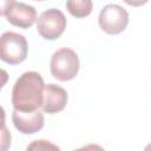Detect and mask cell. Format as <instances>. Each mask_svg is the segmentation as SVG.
Wrapping results in <instances>:
<instances>
[{
    "label": "cell",
    "mask_w": 151,
    "mask_h": 151,
    "mask_svg": "<svg viewBox=\"0 0 151 151\" xmlns=\"http://www.w3.org/2000/svg\"><path fill=\"white\" fill-rule=\"evenodd\" d=\"M66 8L72 17L81 19L91 14L93 4L92 0H67Z\"/></svg>",
    "instance_id": "cell-9"
},
{
    "label": "cell",
    "mask_w": 151,
    "mask_h": 151,
    "mask_svg": "<svg viewBox=\"0 0 151 151\" xmlns=\"http://www.w3.org/2000/svg\"><path fill=\"white\" fill-rule=\"evenodd\" d=\"M50 68L53 78L60 81H68L76 78L79 71L78 54L67 47L57 50L51 57Z\"/></svg>",
    "instance_id": "cell-2"
},
{
    "label": "cell",
    "mask_w": 151,
    "mask_h": 151,
    "mask_svg": "<svg viewBox=\"0 0 151 151\" xmlns=\"http://www.w3.org/2000/svg\"><path fill=\"white\" fill-rule=\"evenodd\" d=\"M149 0H124V2H126L129 6H132V7H139V6H143Z\"/></svg>",
    "instance_id": "cell-12"
},
{
    "label": "cell",
    "mask_w": 151,
    "mask_h": 151,
    "mask_svg": "<svg viewBox=\"0 0 151 151\" xmlns=\"http://www.w3.org/2000/svg\"><path fill=\"white\" fill-rule=\"evenodd\" d=\"M35 1H44V0H35Z\"/></svg>",
    "instance_id": "cell-13"
},
{
    "label": "cell",
    "mask_w": 151,
    "mask_h": 151,
    "mask_svg": "<svg viewBox=\"0 0 151 151\" xmlns=\"http://www.w3.org/2000/svg\"><path fill=\"white\" fill-rule=\"evenodd\" d=\"M66 18L60 9L50 8L44 11L37 20V29L41 38L46 40L58 39L66 28Z\"/></svg>",
    "instance_id": "cell-4"
},
{
    "label": "cell",
    "mask_w": 151,
    "mask_h": 151,
    "mask_svg": "<svg viewBox=\"0 0 151 151\" xmlns=\"http://www.w3.org/2000/svg\"><path fill=\"white\" fill-rule=\"evenodd\" d=\"M15 2V0H1V8H0V13L1 15L5 14V12Z\"/></svg>",
    "instance_id": "cell-11"
},
{
    "label": "cell",
    "mask_w": 151,
    "mask_h": 151,
    "mask_svg": "<svg viewBox=\"0 0 151 151\" xmlns=\"http://www.w3.org/2000/svg\"><path fill=\"white\" fill-rule=\"evenodd\" d=\"M12 122L14 127L24 134H33L44 127V113L39 110L32 112H21L13 110Z\"/></svg>",
    "instance_id": "cell-7"
},
{
    "label": "cell",
    "mask_w": 151,
    "mask_h": 151,
    "mask_svg": "<svg viewBox=\"0 0 151 151\" xmlns=\"http://www.w3.org/2000/svg\"><path fill=\"white\" fill-rule=\"evenodd\" d=\"M48 149L59 150V147L57 145H54L47 140H35L31 145L27 146V150H48Z\"/></svg>",
    "instance_id": "cell-10"
},
{
    "label": "cell",
    "mask_w": 151,
    "mask_h": 151,
    "mask_svg": "<svg viewBox=\"0 0 151 151\" xmlns=\"http://www.w3.org/2000/svg\"><path fill=\"white\" fill-rule=\"evenodd\" d=\"M99 26L107 34L122 33L129 24V13L119 5L109 4L104 6L99 13Z\"/></svg>",
    "instance_id": "cell-5"
},
{
    "label": "cell",
    "mask_w": 151,
    "mask_h": 151,
    "mask_svg": "<svg viewBox=\"0 0 151 151\" xmlns=\"http://www.w3.org/2000/svg\"><path fill=\"white\" fill-rule=\"evenodd\" d=\"M28 52L27 40L24 35L15 32H5L0 38V58L9 65L22 63Z\"/></svg>",
    "instance_id": "cell-3"
},
{
    "label": "cell",
    "mask_w": 151,
    "mask_h": 151,
    "mask_svg": "<svg viewBox=\"0 0 151 151\" xmlns=\"http://www.w3.org/2000/svg\"><path fill=\"white\" fill-rule=\"evenodd\" d=\"M7 21L19 28H29L38 19L37 11L33 6L24 2H14L4 14Z\"/></svg>",
    "instance_id": "cell-6"
},
{
    "label": "cell",
    "mask_w": 151,
    "mask_h": 151,
    "mask_svg": "<svg viewBox=\"0 0 151 151\" xmlns=\"http://www.w3.org/2000/svg\"><path fill=\"white\" fill-rule=\"evenodd\" d=\"M67 104V92L59 85L48 84L45 86L42 111L48 114L58 113L65 109Z\"/></svg>",
    "instance_id": "cell-8"
},
{
    "label": "cell",
    "mask_w": 151,
    "mask_h": 151,
    "mask_svg": "<svg viewBox=\"0 0 151 151\" xmlns=\"http://www.w3.org/2000/svg\"><path fill=\"white\" fill-rule=\"evenodd\" d=\"M45 86L42 77L38 72L29 71L22 73L13 85V109L21 112H32L42 107Z\"/></svg>",
    "instance_id": "cell-1"
}]
</instances>
